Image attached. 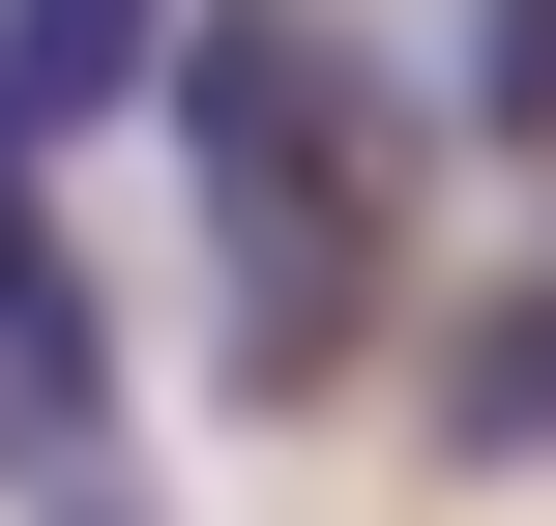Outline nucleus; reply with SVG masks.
Instances as JSON below:
<instances>
[{
	"instance_id": "2",
	"label": "nucleus",
	"mask_w": 556,
	"mask_h": 526,
	"mask_svg": "<svg viewBox=\"0 0 556 526\" xmlns=\"http://www.w3.org/2000/svg\"><path fill=\"white\" fill-rule=\"evenodd\" d=\"M205 0H0V146H88L117 88H176Z\"/></svg>"
},
{
	"instance_id": "4",
	"label": "nucleus",
	"mask_w": 556,
	"mask_h": 526,
	"mask_svg": "<svg viewBox=\"0 0 556 526\" xmlns=\"http://www.w3.org/2000/svg\"><path fill=\"white\" fill-rule=\"evenodd\" d=\"M29 526H147V469H117V439H59V469H29Z\"/></svg>"
},
{
	"instance_id": "5",
	"label": "nucleus",
	"mask_w": 556,
	"mask_h": 526,
	"mask_svg": "<svg viewBox=\"0 0 556 526\" xmlns=\"http://www.w3.org/2000/svg\"><path fill=\"white\" fill-rule=\"evenodd\" d=\"M498 146H556V0H498Z\"/></svg>"
},
{
	"instance_id": "6",
	"label": "nucleus",
	"mask_w": 556,
	"mask_h": 526,
	"mask_svg": "<svg viewBox=\"0 0 556 526\" xmlns=\"http://www.w3.org/2000/svg\"><path fill=\"white\" fill-rule=\"evenodd\" d=\"M0 469H29V410H0Z\"/></svg>"
},
{
	"instance_id": "1",
	"label": "nucleus",
	"mask_w": 556,
	"mask_h": 526,
	"mask_svg": "<svg viewBox=\"0 0 556 526\" xmlns=\"http://www.w3.org/2000/svg\"><path fill=\"white\" fill-rule=\"evenodd\" d=\"M410 88L323 29V0H205L176 29V176H205V293H235V381L323 410L381 351V264H410Z\"/></svg>"
},
{
	"instance_id": "3",
	"label": "nucleus",
	"mask_w": 556,
	"mask_h": 526,
	"mask_svg": "<svg viewBox=\"0 0 556 526\" xmlns=\"http://www.w3.org/2000/svg\"><path fill=\"white\" fill-rule=\"evenodd\" d=\"M440 439H469V469H556V264H498V293H469V381H440Z\"/></svg>"
}]
</instances>
